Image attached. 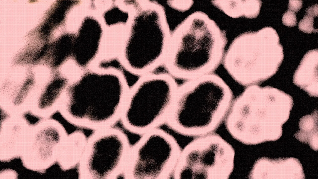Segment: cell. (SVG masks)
Here are the masks:
<instances>
[{
    "mask_svg": "<svg viewBox=\"0 0 318 179\" xmlns=\"http://www.w3.org/2000/svg\"><path fill=\"white\" fill-rule=\"evenodd\" d=\"M226 32L205 13L188 16L170 38L164 62L174 76L187 80L213 73L222 62Z\"/></svg>",
    "mask_w": 318,
    "mask_h": 179,
    "instance_id": "1",
    "label": "cell"
},
{
    "mask_svg": "<svg viewBox=\"0 0 318 179\" xmlns=\"http://www.w3.org/2000/svg\"><path fill=\"white\" fill-rule=\"evenodd\" d=\"M292 97L269 86L247 87L234 99L225 120L232 137L248 145L275 141L289 118Z\"/></svg>",
    "mask_w": 318,
    "mask_h": 179,
    "instance_id": "2",
    "label": "cell"
},
{
    "mask_svg": "<svg viewBox=\"0 0 318 179\" xmlns=\"http://www.w3.org/2000/svg\"><path fill=\"white\" fill-rule=\"evenodd\" d=\"M129 89L125 78L109 72H88L68 85L60 112L69 123L93 131L120 120Z\"/></svg>",
    "mask_w": 318,
    "mask_h": 179,
    "instance_id": "3",
    "label": "cell"
},
{
    "mask_svg": "<svg viewBox=\"0 0 318 179\" xmlns=\"http://www.w3.org/2000/svg\"><path fill=\"white\" fill-rule=\"evenodd\" d=\"M233 100L229 85L214 73L187 80L178 88L166 123L187 136L214 132L225 121Z\"/></svg>",
    "mask_w": 318,
    "mask_h": 179,
    "instance_id": "4",
    "label": "cell"
},
{
    "mask_svg": "<svg viewBox=\"0 0 318 179\" xmlns=\"http://www.w3.org/2000/svg\"><path fill=\"white\" fill-rule=\"evenodd\" d=\"M284 56L277 31L266 26L236 37L225 52L222 63L233 80L247 87L260 85L272 76Z\"/></svg>",
    "mask_w": 318,
    "mask_h": 179,
    "instance_id": "5",
    "label": "cell"
},
{
    "mask_svg": "<svg viewBox=\"0 0 318 179\" xmlns=\"http://www.w3.org/2000/svg\"><path fill=\"white\" fill-rule=\"evenodd\" d=\"M136 4L125 58L130 72L143 76L164 62L170 37L162 8L153 3Z\"/></svg>",
    "mask_w": 318,
    "mask_h": 179,
    "instance_id": "6",
    "label": "cell"
},
{
    "mask_svg": "<svg viewBox=\"0 0 318 179\" xmlns=\"http://www.w3.org/2000/svg\"><path fill=\"white\" fill-rule=\"evenodd\" d=\"M178 88L167 75H143L129 89L120 119L124 127L142 135L166 123Z\"/></svg>",
    "mask_w": 318,
    "mask_h": 179,
    "instance_id": "7",
    "label": "cell"
},
{
    "mask_svg": "<svg viewBox=\"0 0 318 179\" xmlns=\"http://www.w3.org/2000/svg\"><path fill=\"white\" fill-rule=\"evenodd\" d=\"M232 146L217 133L195 137L181 149L174 179H227L234 168Z\"/></svg>",
    "mask_w": 318,
    "mask_h": 179,
    "instance_id": "8",
    "label": "cell"
},
{
    "mask_svg": "<svg viewBox=\"0 0 318 179\" xmlns=\"http://www.w3.org/2000/svg\"><path fill=\"white\" fill-rule=\"evenodd\" d=\"M181 150L175 139L159 128L143 134L131 146L123 178H172Z\"/></svg>",
    "mask_w": 318,
    "mask_h": 179,
    "instance_id": "9",
    "label": "cell"
},
{
    "mask_svg": "<svg viewBox=\"0 0 318 179\" xmlns=\"http://www.w3.org/2000/svg\"><path fill=\"white\" fill-rule=\"evenodd\" d=\"M93 132L77 166L78 178H123L131 146L127 136L113 126Z\"/></svg>",
    "mask_w": 318,
    "mask_h": 179,
    "instance_id": "10",
    "label": "cell"
},
{
    "mask_svg": "<svg viewBox=\"0 0 318 179\" xmlns=\"http://www.w3.org/2000/svg\"><path fill=\"white\" fill-rule=\"evenodd\" d=\"M68 135L61 123L51 118L30 127L20 156L24 166L44 172L57 162Z\"/></svg>",
    "mask_w": 318,
    "mask_h": 179,
    "instance_id": "11",
    "label": "cell"
},
{
    "mask_svg": "<svg viewBox=\"0 0 318 179\" xmlns=\"http://www.w3.org/2000/svg\"><path fill=\"white\" fill-rule=\"evenodd\" d=\"M250 179H304L302 164L293 158H271L264 157L257 159L248 176Z\"/></svg>",
    "mask_w": 318,
    "mask_h": 179,
    "instance_id": "12",
    "label": "cell"
},
{
    "mask_svg": "<svg viewBox=\"0 0 318 179\" xmlns=\"http://www.w3.org/2000/svg\"><path fill=\"white\" fill-rule=\"evenodd\" d=\"M100 25L93 20H85L77 38V49L74 54L77 64L82 67L88 65L95 56L101 34Z\"/></svg>",
    "mask_w": 318,
    "mask_h": 179,
    "instance_id": "13",
    "label": "cell"
},
{
    "mask_svg": "<svg viewBox=\"0 0 318 179\" xmlns=\"http://www.w3.org/2000/svg\"><path fill=\"white\" fill-rule=\"evenodd\" d=\"M0 130V160L8 161L20 157L30 128L22 125L2 124Z\"/></svg>",
    "mask_w": 318,
    "mask_h": 179,
    "instance_id": "14",
    "label": "cell"
},
{
    "mask_svg": "<svg viewBox=\"0 0 318 179\" xmlns=\"http://www.w3.org/2000/svg\"><path fill=\"white\" fill-rule=\"evenodd\" d=\"M317 49L310 50L303 56L293 76V82L311 97H318Z\"/></svg>",
    "mask_w": 318,
    "mask_h": 179,
    "instance_id": "15",
    "label": "cell"
},
{
    "mask_svg": "<svg viewBox=\"0 0 318 179\" xmlns=\"http://www.w3.org/2000/svg\"><path fill=\"white\" fill-rule=\"evenodd\" d=\"M87 138L80 131L68 135L57 163L61 169L68 171L77 166L82 157Z\"/></svg>",
    "mask_w": 318,
    "mask_h": 179,
    "instance_id": "16",
    "label": "cell"
},
{
    "mask_svg": "<svg viewBox=\"0 0 318 179\" xmlns=\"http://www.w3.org/2000/svg\"><path fill=\"white\" fill-rule=\"evenodd\" d=\"M213 6L229 16L237 18L257 17L260 13L262 1L249 0H214Z\"/></svg>",
    "mask_w": 318,
    "mask_h": 179,
    "instance_id": "17",
    "label": "cell"
},
{
    "mask_svg": "<svg viewBox=\"0 0 318 179\" xmlns=\"http://www.w3.org/2000/svg\"><path fill=\"white\" fill-rule=\"evenodd\" d=\"M299 130L293 136L302 143L308 144L315 151L318 150V114L315 109L310 115L302 117L299 122Z\"/></svg>",
    "mask_w": 318,
    "mask_h": 179,
    "instance_id": "18",
    "label": "cell"
},
{
    "mask_svg": "<svg viewBox=\"0 0 318 179\" xmlns=\"http://www.w3.org/2000/svg\"><path fill=\"white\" fill-rule=\"evenodd\" d=\"M68 85L66 80L61 77L51 81L44 88L39 99L38 108L41 112L49 111Z\"/></svg>",
    "mask_w": 318,
    "mask_h": 179,
    "instance_id": "19",
    "label": "cell"
},
{
    "mask_svg": "<svg viewBox=\"0 0 318 179\" xmlns=\"http://www.w3.org/2000/svg\"><path fill=\"white\" fill-rule=\"evenodd\" d=\"M306 14L298 24V29L301 31L307 33L317 32V29L313 26L314 18L318 15V5L316 3L309 7L306 9Z\"/></svg>",
    "mask_w": 318,
    "mask_h": 179,
    "instance_id": "20",
    "label": "cell"
},
{
    "mask_svg": "<svg viewBox=\"0 0 318 179\" xmlns=\"http://www.w3.org/2000/svg\"><path fill=\"white\" fill-rule=\"evenodd\" d=\"M282 20L284 25L289 27H293L297 23L295 12L289 9L284 13Z\"/></svg>",
    "mask_w": 318,
    "mask_h": 179,
    "instance_id": "21",
    "label": "cell"
},
{
    "mask_svg": "<svg viewBox=\"0 0 318 179\" xmlns=\"http://www.w3.org/2000/svg\"><path fill=\"white\" fill-rule=\"evenodd\" d=\"M302 5V0H289L288 9L294 12H297L301 9Z\"/></svg>",
    "mask_w": 318,
    "mask_h": 179,
    "instance_id": "22",
    "label": "cell"
}]
</instances>
